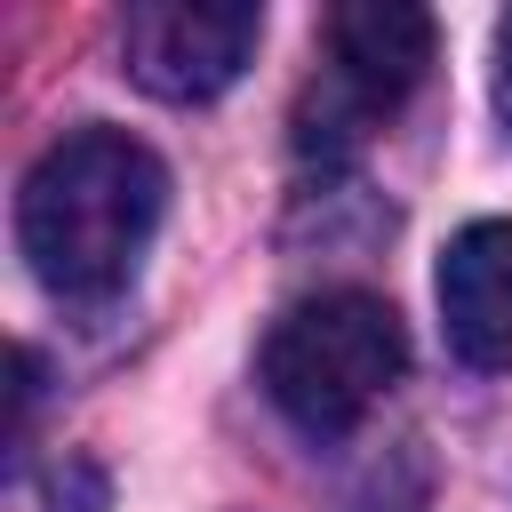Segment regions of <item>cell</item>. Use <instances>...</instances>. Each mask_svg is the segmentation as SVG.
<instances>
[{"label": "cell", "instance_id": "cell-3", "mask_svg": "<svg viewBox=\"0 0 512 512\" xmlns=\"http://www.w3.org/2000/svg\"><path fill=\"white\" fill-rule=\"evenodd\" d=\"M424 64H432V16L424 8H408V0L336 8L328 16V72L296 104V152L320 168L352 160L384 128V112H400L416 96Z\"/></svg>", "mask_w": 512, "mask_h": 512}, {"label": "cell", "instance_id": "cell-1", "mask_svg": "<svg viewBox=\"0 0 512 512\" xmlns=\"http://www.w3.org/2000/svg\"><path fill=\"white\" fill-rule=\"evenodd\" d=\"M168 216V168L128 128H72L56 136L24 192H16V240L48 296L104 304L136 280L152 232Z\"/></svg>", "mask_w": 512, "mask_h": 512}, {"label": "cell", "instance_id": "cell-2", "mask_svg": "<svg viewBox=\"0 0 512 512\" xmlns=\"http://www.w3.org/2000/svg\"><path fill=\"white\" fill-rule=\"evenodd\" d=\"M264 392L304 440H344L408 368L400 312L368 288H328L304 296L272 320L264 336Z\"/></svg>", "mask_w": 512, "mask_h": 512}, {"label": "cell", "instance_id": "cell-5", "mask_svg": "<svg viewBox=\"0 0 512 512\" xmlns=\"http://www.w3.org/2000/svg\"><path fill=\"white\" fill-rule=\"evenodd\" d=\"M440 336L464 368H512V224H464L440 256Z\"/></svg>", "mask_w": 512, "mask_h": 512}, {"label": "cell", "instance_id": "cell-4", "mask_svg": "<svg viewBox=\"0 0 512 512\" xmlns=\"http://www.w3.org/2000/svg\"><path fill=\"white\" fill-rule=\"evenodd\" d=\"M264 40V16L248 0H136L120 16V64L160 104H208L224 96Z\"/></svg>", "mask_w": 512, "mask_h": 512}, {"label": "cell", "instance_id": "cell-6", "mask_svg": "<svg viewBox=\"0 0 512 512\" xmlns=\"http://www.w3.org/2000/svg\"><path fill=\"white\" fill-rule=\"evenodd\" d=\"M496 112L512 120V16L496 24Z\"/></svg>", "mask_w": 512, "mask_h": 512}]
</instances>
